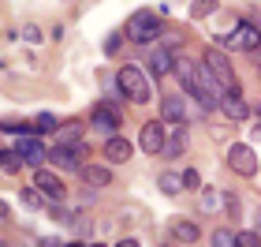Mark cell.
<instances>
[{"label": "cell", "mask_w": 261, "mask_h": 247, "mask_svg": "<svg viewBox=\"0 0 261 247\" xmlns=\"http://www.w3.org/2000/svg\"><path fill=\"white\" fill-rule=\"evenodd\" d=\"M164 143H168V127H164V120H149L142 124V135H138V146L146 150V154H164Z\"/></svg>", "instance_id": "5"}, {"label": "cell", "mask_w": 261, "mask_h": 247, "mask_svg": "<svg viewBox=\"0 0 261 247\" xmlns=\"http://www.w3.org/2000/svg\"><path fill=\"white\" fill-rule=\"evenodd\" d=\"M82 180H86V187H109L112 184V172L105 169V165H82Z\"/></svg>", "instance_id": "16"}, {"label": "cell", "mask_w": 261, "mask_h": 247, "mask_svg": "<svg viewBox=\"0 0 261 247\" xmlns=\"http://www.w3.org/2000/svg\"><path fill=\"white\" fill-rule=\"evenodd\" d=\"M22 203H27L30 210H38L41 206V191H38V187H34V191H30V187H22Z\"/></svg>", "instance_id": "25"}, {"label": "cell", "mask_w": 261, "mask_h": 247, "mask_svg": "<svg viewBox=\"0 0 261 247\" xmlns=\"http://www.w3.org/2000/svg\"><path fill=\"white\" fill-rule=\"evenodd\" d=\"M172 236L175 240H179V243H198V236H201V229L194 225V221H175V225H172Z\"/></svg>", "instance_id": "17"}, {"label": "cell", "mask_w": 261, "mask_h": 247, "mask_svg": "<svg viewBox=\"0 0 261 247\" xmlns=\"http://www.w3.org/2000/svg\"><path fill=\"white\" fill-rule=\"evenodd\" d=\"M90 120H93V127L97 131H105V135H116V127H120V113H116V105L112 101H101V105H93V113H90Z\"/></svg>", "instance_id": "9"}, {"label": "cell", "mask_w": 261, "mask_h": 247, "mask_svg": "<svg viewBox=\"0 0 261 247\" xmlns=\"http://www.w3.org/2000/svg\"><path fill=\"white\" fill-rule=\"evenodd\" d=\"M56 127H60V124H56V116L53 113H41L38 120H34V135H53Z\"/></svg>", "instance_id": "21"}, {"label": "cell", "mask_w": 261, "mask_h": 247, "mask_svg": "<svg viewBox=\"0 0 261 247\" xmlns=\"http://www.w3.org/2000/svg\"><path fill=\"white\" fill-rule=\"evenodd\" d=\"M130 150L135 146H130L123 135H112L109 143H105V158H109L112 165H123V161H130Z\"/></svg>", "instance_id": "14"}, {"label": "cell", "mask_w": 261, "mask_h": 247, "mask_svg": "<svg viewBox=\"0 0 261 247\" xmlns=\"http://www.w3.org/2000/svg\"><path fill=\"white\" fill-rule=\"evenodd\" d=\"M201 64L213 72V79L220 82V90H239V79H235V68H231V60H228V53L224 49H205V56H201Z\"/></svg>", "instance_id": "3"}, {"label": "cell", "mask_w": 261, "mask_h": 247, "mask_svg": "<svg viewBox=\"0 0 261 247\" xmlns=\"http://www.w3.org/2000/svg\"><path fill=\"white\" fill-rule=\"evenodd\" d=\"M90 247H101V243H90Z\"/></svg>", "instance_id": "35"}, {"label": "cell", "mask_w": 261, "mask_h": 247, "mask_svg": "<svg viewBox=\"0 0 261 247\" xmlns=\"http://www.w3.org/2000/svg\"><path fill=\"white\" fill-rule=\"evenodd\" d=\"M213 8H217V0H194V4H191V15H194V19H205Z\"/></svg>", "instance_id": "22"}, {"label": "cell", "mask_w": 261, "mask_h": 247, "mask_svg": "<svg viewBox=\"0 0 261 247\" xmlns=\"http://www.w3.org/2000/svg\"><path fill=\"white\" fill-rule=\"evenodd\" d=\"M0 247H4V243H0Z\"/></svg>", "instance_id": "36"}, {"label": "cell", "mask_w": 261, "mask_h": 247, "mask_svg": "<svg viewBox=\"0 0 261 247\" xmlns=\"http://www.w3.org/2000/svg\"><path fill=\"white\" fill-rule=\"evenodd\" d=\"M213 247H235V232L217 229V232H213Z\"/></svg>", "instance_id": "23"}, {"label": "cell", "mask_w": 261, "mask_h": 247, "mask_svg": "<svg viewBox=\"0 0 261 247\" xmlns=\"http://www.w3.org/2000/svg\"><path fill=\"white\" fill-rule=\"evenodd\" d=\"M34 187L45 195V198H53V203H60L64 198V180L56 172H49V169H38L34 172Z\"/></svg>", "instance_id": "11"}, {"label": "cell", "mask_w": 261, "mask_h": 247, "mask_svg": "<svg viewBox=\"0 0 261 247\" xmlns=\"http://www.w3.org/2000/svg\"><path fill=\"white\" fill-rule=\"evenodd\" d=\"M64 247H82V243H79V240H71V243H64Z\"/></svg>", "instance_id": "33"}, {"label": "cell", "mask_w": 261, "mask_h": 247, "mask_svg": "<svg viewBox=\"0 0 261 247\" xmlns=\"http://www.w3.org/2000/svg\"><path fill=\"white\" fill-rule=\"evenodd\" d=\"M82 131H86V127H82L79 120H71V124H64V127H60V143H64V146H79V139H82Z\"/></svg>", "instance_id": "18"}, {"label": "cell", "mask_w": 261, "mask_h": 247, "mask_svg": "<svg viewBox=\"0 0 261 247\" xmlns=\"http://www.w3.org/2000/svg\"><path fill=\"white\" fill-rule=\"evenodd\" d=\"M116 82H120V90L135 105H146L149 101V79H146V72H142L138 64H123L120 72H116Z\"/></svg>", "instance_id": "1"}, {"label": "cell", "mask_w": 261, "mask_h": 247, "mask_svg": "<svg viewBox=\"0 0 261 247\" xmlns=\"http://www.w3.org/2000/svg\"><path fill=\"white\" fill-rule=\"evenodd\" d=\"M254 131H257V139H261V124H257V127H254Z\"/></svg>", "instance_id": "34"}, {"label": "cell", "mask_w": 261, "mask_h": 247, "mask_svg": "<svg viewBox=\"0 0 261 247\" xmlns=\"http://www.w3.org/2000/svg\"><path fill=\"white\" fill-rule=\"evenodd\" d=\"M116 247H142V243H138L135 236H127V240H120V243H116Z\"/></svg>", "instance_id": "31"}, {"label": "cell", "mask_w": 261, "mask_h": 247, "mask_svg": "<svg viewBox=\"0 0 261 247\" xmlns=\"http://www.w3.org/2000/svg\"><path fill=\"white\" fill-rule=\"evenodd\" d=\"M22 41H30V45H38L41 41V30L34 27V23H27V27H22Z\"/></svg>", "instance_id": "28"}, {"label": "cell", "mask_w": 261, "mask_h": 247, "mask_svg": "<svg viewBox=\"0 0 261 247\" xmlns=\"http://www.w3.org/2000/svg\"><path fill=\"white\" fill-rule=\"evenodd\" d=\"M19 169H22L19 150H0V172H19Z\"/></svg>", "instance_id": "20"}, {"label": "cell", "mask_w": 261, "mask_h": 247, "mask_svg": "<svg viewBox=\"0 0 261 247\" xmlns=\"http://www.w3.org/2000/svg\"><path fill=\"white\" fill-rule=\"evenodd\" d=\"M82 158H86V150H82V146H64V143H56V146L49 150V161H53V165H60L64 172L82 169Z\"/></svg>", "instance_id": "8"}, {"label": "cell", "mask_w": 261, "mask_h": 247, "mask_svg": "<svg viewBox=\"0 0 261 247\" xmlns=\"http://www.w3.org/2000/svg\"><path fill=\"white\" fill-rule=\"evenodd\" d=\"M235 247H261V240H257V232H239V236H235Z\"/></svg>", "instance_id": "24"}, {"label": "cell", "mask_w": 261, "mask_h": 247, "mask_svg": "<svg viewBox=\"0 0 261 247\" xmlns=\"http://www.w3.org/2000/svg\"><path fill=\"white\" fill-rule=\"evenodd\" d=\"M183 187H187V191H198V187H201V176H198L194 169H187V172H183Z\"/></svg>", "instance_id": "27"}, {"label": "cell", "mask_w": 261, "mask_h": 247, "mask_svg": "<svg viewBox=\"0 0 261 247\" xmlns=\"http://www.w3.org/2000/svg\"><path fill=\"white\" fill-rule=\"evenodd\" d=\"M116 49H120V38H116V34H112V38L105 41V53H116Z\"/></svg>", "instance_id": "29"}, {"label": "cell", "mask_w": 261, "mask_h": 247, "mask_svg": "<svg viewBox=\"0 0 261 247\" xmlns=\"http://www.w3.org/2000/svg\"><path fill=\"white\" fill-rule=\"evenodd\" d=\"M187 127H168V143H164V158H183V150H187Z\"/></svg>", "instance_id": "15"}, {"label": "cell", "mask_w": 261, "mask_h": 247, "mask_svg": "<svg viewBox=\"0 0 261 247\" xmlns=\"http://www.w3.org/2000/svg\"><path fill=\"white\" fill-rule=\"evenodd\" d=\"M161 120L164 124H183L187 120V101L183 98H161Z\"/></svg>", "instance_id": "13"}, {"label": "cell", "mask_w": 261, "mask_h": 247, "mask_svg": "<svg viewBox=\"0 0 261 247\" xmlns=\"http://www.w3.org/2000/svg\"><path fill=\"white\" fill-rule=\"evenodd\" d=\"M220 45H224V49L257 53V49H261V30L254 27V23H235V30H231V34H224Z\"/></svg>", "instance_id": "4"}, {"label": "cell", "mask_w": 261, "mask_h": 247, "mask_svg": "<svg viewBox=\"0 0 261 247\" xmlns=\"http://www.w3.org/2000/svg\"><path fill=\"white\" fill-rule=\"evenodd\" d=\"M19 158H22V165H30V169L34 172H38L41 169V165L45 161H49V150H45V143H41V139H34V135H27V139H19Z\"/></svg>", "instance_id": "7"}, {"label": "cell", "mask_w": 261, "mask_h": 247, "mask_svg": "<svg viewBox=\"0 0 261 247\" xmlns=\"http://www.w3.org/2000/svg\"><path fill=\"white\" fill-rule=\"evenodd\" d=\"M217 206H220V195H217V191H205V195H201V210H205V214H213Z\"/></svg>", "instance_id": "26"}, {"label": "cell", "mask_w": 261, "mask_h": 247, "mask_svg": "<svg viewBox=\"0 0 261 247\" xmlns=\"http://www.w3.org/2000/svg\"><path fill=\"white\" fill-rule=\"evenodd\" d=\"M228 169L239 172V176H254V172H257L254 150L246 146V143H231V150H228Z\"/></svg>", "instance_id": "6"}, {"label": "cell", "mask_w": 261, "mask_h": 247, "mask_svg": "<svg viewBox=\"0 0 261 247\" xmlns=\"http://www.w3.org/2000/svg\"><path fill=\"white\" fill-rule=\"evenodd\" d=\"M38 247H64L60 240H49V236H45V240H38Z\"/></svg>", "instance_id": "30"}, {"label": "cell", "mask_w": 261, "mask_h": 247, "mask_svg": "<svg viewBox=\"0 0 261 247\" xmlns=\"http://www.w3.org/2000/svg\"><path fill=\"white\" fill-rule=\"evenodd\" d=\"M157 34H161V15H157V11L142 8V11H135V15L127 19V38L135 45H149Z\"/></svg>", "instance_id": "2"}, {"label": "cell", "mask_w": 261, "mask_h": 247, "mask_svg": "<svg viewBox=\"0 0 261 247\" xmlns=\"http://www.w3.org/2000/svg\"><path fill=\"white\" fill-rule=\"evenodd\" d=\"M172 68H175V56H172V49H168V45H153V49H149V72L161 79V75H168Z\"/></svg>", "instance_id": "12"}, {"label": "cell", "mask_w": 261, "mask_h": 247, "mask_svg": "<svg viewBox=\"0 0 261 247\" xmlns=\"http://www.w3.org/2000/svg\"><path fill=\"white\" fill-rule=\"evenodd\" d=\"M157 184H161V191H164V195H179V191H187V187H183V176H179V172H164Z\"/></svg>", "instance_id": "19"}, {"label": "cell", "mask_w": 261, "mask_h": 247, "mask_svg": "<svg viewBox=\"0 0 261 247\" xmlns=\"http://www.w3.org/2000/svg\"><path fill=\"white\" fill-rule=\"evenodd\" d=\"M220 113L228 116V120H246V116H250V105H246V98L239 90H224V98H220Z\"/></svg>", "instance_id": "10"}, {"label": "cell", "mask_w": 261, "mask_h": 247, "mask_svg": "<svg viewBox=\"0 0 261 247\" xmlns=\"http://www.w3.org/2000/svg\"><path fill=\"white\" fill-rule=\"evenodd\" d=\"M0 217H8V203H4V198H0Z\"/></svg>", "instance_id": "32"}]
</instances>
